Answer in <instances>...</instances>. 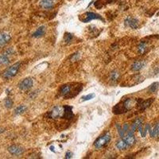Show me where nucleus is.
I'll use <instances>...</instances> for the list:
<instances>
[{"mask_svg": "<svg viewBox=\"0 0 159 159\" xmlns=\"http://www.w3.org/2000/svg\"><path fill=\"white\" fill-rule=\"evenodd\" d=\"M83 86L80 84H66L61 86L59 90V95L60 96H62L63 98L66 99H72L73 97L76 96L81 92Z\"/></svg>", "mask_w": 159, "mask_h": 159, "instance_id": "obj_1", "label": "nucleus"}, {"mask_svg": "<svg viewBox=\"0 0 159 159\" xmlns=\"http://www.w3.org/2000/svg\"><path fill=\"white\" fill-rule=\"evenodd\" d=\"M133 107L132 100L130 98L126 99L124 100H122L117 104L116 106L113 108V113L116 115H120V114L126 113L128 111H130Z\"/></svg>", "mask_w": 159, "mask_h": 159, "instance_id": "obj_2", "label": "nucleus"}, {"mask_svg": "<svg viewBox=\"0 0 159 159\" xmlns=\"http://www.w3.org/2000/svg\"><path fill=\"white\" fill-rule=\"evenodd\" d=\"M79 20L84 23H87L92 20H100L104 22V19L102 16H100L98 14L93 13V12H85L83 14H80L79 16Z\"/></svg>", "mask_w": 159, "mask_h": 159, "instance_id": "obj_3", "label": "nucleus"}, {"mask_svg": "<svg viewBox=\"0 0 159 159\" xmlns=\"http://www.w3.org/2000/svg\"><path fill=\"white\" fill-rule=\"evenodd\" d=\"M20 66H21V63L20 62H16L10 66L9 68H7L6 70L4 71L3 74H2V77L6 80H9L13 78L14 76H16V74L18 72L19 68H20Z\"/></svg>", "mask_w": 159, "mask_h": 159, "instance_id": "obj_4", "label": "nucleus"}, {"mask_svg": "<svg viewBox=\"0 0 159 159\" xmlns=\"http://www.w3.org/2000/svg\"><path fill=\"white\" fill-rule=\"evenodd\" d=\"M111 138H112V136H111L110 133L106 132L104 135L99 137L94 142V146L96 149H100V148L107 146L110 142Z\"/></svg>", "mask_w": 159, "mask_h": 159, "instance_id": "obj_5", "label": "nucleus"}, {"mask_svg": "<svg viewBox=\"0 0 159 159\" xmlns=\"http://www.w3.org/2000/svg\"><path fill=\"white\" fill-rule=\"evenodd\" d=\"M63 112H64L63 107L55 106L48 113V117L53 119H58V118H62Z\"/></svg>", "mask_w": 159, "mask_h": 159, "instance_id": "obj_6", "label": "nucleus"}, {"mask_svg": "<svg viewBox=\"0 0 159 159\" xmlns=\"http://www.w3.org/2000/svg\"><path fill=\"white\" fill-rule=\"evenodd\" d=\"M33 84H34V81H33L32 78L27 77L23 79L19 83L18 88L21 91L26 92L33 87Z\"/></svg>", "mask_w": 159, "mask_h": 159, "instance_id": "obj_7", "label": "nucleus"}, {"mask_svg": "<svg viewBox=\"0 0 159 159\" xmlns=\"http://www.w3.org/2000/svg\"><path fill=\"white\" fill-rule=\"evenodd\" d=\"M14 51L12 49H8L4 53H2V55L0 56V67L5 66L7 65L10 63V58L9 56L13 54Z\"/></svg>", "mask_w": 159, "mask_h": 159, "instance_id": "obj_8", "label": "nucleus"}, {"mask_svg": "<svg viewBox=\"0 0 159 159\" xmlns=\"http://www.w3.org/2000/svg\"><path fill=\"white\" fill-rule=\"evenodd\" d=\"M153 102V98L148 99V100H142V99H138V100H137V104H138V108L142 111L145 110V109H146L147 108H149Z\"/></svg>", "mask_w": 159, "mask_h": 159, "instance_id": "obj_9", "label": "nucleus"}, {"mask_svg": "<svg viewBox=\"0 0 159 159\" xmlns=\"http://www.w3.org/2000/svg\"><path fill=\"white\" fill-rule=\"evenodd\" d=\"M125 25L127 26L130 27V28L133 29V30H136L139 26V22H138V19L132 17H127L125 19Z\"/></svg>", "mask_w": 159, "mask_h": 159, "instance_id": "obj_10", "label": "nucleus"}, {"mask_svg": "<svg viewBox=\"0 0 159 159\" xmlns=\"http://www.w3.org/2000/svg\"><path fill=\"white\" fill-rule=\"evenodd\" d=\"M64 108V112H63V119H65L67 120H70L73 118L74 115L73 112H72V107L68 106V105H64L63 106Z\"/></svg>", "mask_w": 159, "mask_h": 159, "instance_id": "obj_11", "label": "nucleus"}, {"mask_svg": "<svg viewBox=\"0 0 159 159\" xmlns=\"http://www.w3.org/2000/svg\"><path fill=\"white\" fill-rule=\"evenodd\" d=\"M8 151L12 155L19 156L22 155L24 153V149L22 147H21V146L13 145V146H10L8 148Z\"/></svg>", "mask_w": 159, "mask_h": 159, "instance_id": "obj_12", "label": "nucleus"}, {"mask_svg": "<svg viewBox=\"0 0 159 159\" xmlns=\"http://www.w3.org/2000/svg\"><path fill=\"white\" fill-rule=\"evenodd\" d=\"M10 39H11V37L9 34L6 32L0 33V46H5L10 41Z\"/></svg>", "mask_w": 159, "mask_h": 159, "instance_id": "obj_13", "label": "nucleus"}, {"mask_svg": "<svg viewBox=\"0 0 159 159\" xmlns=\"http://www.w3.org/2000/svg\"><path fill=\"white\" fill-rule=\"evenodd\" d=\"M145 65H146V62L144 61H137L133 63V64L131 65V70L134 72H138L142 69Z\"/></svg>", "mask_w": 159, "mask_h": 159, "instance_id": "obj_14", "label": "nucleus"}, {"mask_svg": "<svg viewBox=\"0 0 159 159\" xmlns=\"http://www.w3.org/2000/svg\"><path fill=\"white\" fill-rule=\"evenodd\" d=\"M40 6L43 9H52L54 6L53 1L52 0H42L39 2Z\"/></svg>", "mask_w": 159, "mask_h": 159, "instance_id": "obj_15", "label": "nucleus"}, {"mask_svg": "<svg viewBox=\"0 0 159 159\" xmlns=\"http://www.w3.org/2000/svg\"><path fill=\"white\" fill-rule=\"evenodd\" d=\"M45 32H46V27L42 26H40L39 28L37 29V31L32 34V36L36 38H41L45 34Z\"/></svg>", "mask_w": 159, "mask_h": 159, "instance_id": "obj_16", "label": "nucleus"}, {"mask_svg": "<svg viewBox=\"0 0 159 159\" xmlns=\"http://www.w3.org/2000/svg\"><path fill=\"white\" fill-rule=\"evenodd\" d=\"M116 146L119 150H124L128 147V145L127 144L126 141L124 140V138H122V139H120L116 142Z\"/></svg>", "mask_w": 159, "mask_h": 159, "instance_id": "obj_17", "label": "nucleus"}, {"mask_svg": "<svg viewBox=\"0 0 159 159\" xmlns=\"http://www.w3.org/2000/svg\"><path fill=\"white\" fill-rule=\"evenodd\" d=\"M124 140L126 141L127 144L128 145V146H134L136 142V139L134 137V135H127V136L124 137Z\"/></svg>", "mask_w": 159, "mask_h": 159, "instance_id": "obj_18", "label": "nucleus"}, {"mask_svg": "<svg viewBox=\"0 0 159 159\" xmlns=\"http://www.w3.org/2000/svg\"><path fill=\"white\" fill-rule=\"evenodd\" d=\"M147 51V44L145 42H142L138 46V53L139 54H144Z\"/></svg>", "mask_w": 159, "mask_h": 159, "instance_id": "obj_19", "label": "nucleus"}, {"mask_svg": "<svg viewBox=\"0 0 159 159\" xmlns=\"http://www.w3.org/2000/svg\"><path fill=\"white\" fill-rule=\"evenodd\" d=\"M26 110V106H25V105H19L18 107H17V108L14 109V114H15V115H22V114L24 113Z\"/></svg>", "mask_w": 159, "mask_h": 159, "instance_id": "obj_20", "label": "nucleus"}, {"mask_svg": "<svg viewBox=\"0 0 159 159\" xmlns=\"http://www.w3.org/2000/svg\"><path fill=\"white\" fill-rule=\"evenodd\" d=\"M142 121L140 119H136L135 121L133 122L132 125H131V131H133V132H135L137 129H138V126L140 125V124H142Z\"/></svg>", "mask_w": 159, "mask_h": 159, "instance_id": "obj_21", "label": "nucleus"}, {"mask_svg": "<svg viewBox=\"0 0 159 159\" xmlns=\"http://www.w3.org/2000/svg\"><path fill=\"white\" fill-rule=\"evenodd\" d=\"M119 78V73L116 70L112 71L110 73V80L112 82H116Z\"/></svg>", "mask_w": 159, "mask_h": 159, "instance_id": "obj_22", "label": "nucleus"}, {"mask_svg": "<svg viewBox=\"0 0 159 159\" xmlns=\"http://www.w3.org/2000/svg\"><path fill=\"white\" fill-rule=\"evenodd\" d=\"M158 87H159L158 82H154V83L152 84L150 87L148 88V90H149V92H150L154 93V92H156L157 91Z\"/></svg>", "mask_w": 159, "mask_h": 159, "instance_id": "obj_23", "label": "nucleus"}, {"mask_svg": "<svg viewBox=\"0 0 159 159\" xmlns=\"http://www.w3.org/2000/svg\"><path fill=\"white\" fill-rule=\"evenodd\" d=\"M13 100H12L10 98V97H6L5 100H4V105L6 107V108L10 109V108H11L13 107Z\"/></svg>", "mask_w": 159, "mask_h": 159, "instance_id": "obj_24", "label": "nucleus"}, {"mask_svg": "<svg viewBox=\"0 0 159 159\" xmlns=\"http://www.w3.org/2000/svg\"><path fill=\"white\" fill-rule=\"evenodd\" d=\"M72 38H73V35L70 33H65L64 36V40L65 43L69 44L72 41Z\"/></svg>", "mask_w": 159, "mask_h": 159, "instance_id": "obj_25", "label": "nucleus"}, {"mask_svg": "<svg viewBox=\"0 0 159 159\" xmlns=\"http://www.w3.org/2000/svg\"><path fill=\"white\" fill-rule=\"evenodd\" d=\"M96 96V95L94 93H91V94H88L87 96H84L80 98V101L81 102H84V101H88V100H92L94 97Z\"/></svg>", "mask_w": 159, "mask_h": 159, "instance_id": "obj_26", "label": "nucleus"}, {"mask_svg": "<svg viewBox=\"0 0 159 159\" xmlns=\"http://www.w3.org/2000/svg\"><path fill=\"white\" fill-rule=\"evenodd\" d=\"M116 128H117V130H118V133H119V136L121 137L122 138H124V137H125V136H124V131H123V128H122V127H120V126H119V124H118V123H116Z\"/></svg>", "mask_w": 159, "mask_h": 159, "instance_id": "obj_27", "label": "nucleus"}, {"mask_svg": "<svg viewBox=\"0 0 159 159\" xmlns=\"http://www.w3.org/2000/svg\"><path fill=\"white\" fill-rule=\"evenodd\" d=\"M150 136L152 137V138H154V137L157 135V125L153 127L152 130H150Z\"/></svg>", "mask_w": 159, "mask_h": 159, "instance_id": "obj_28", "label": "nucleus"}, {"mask_svg": "<svg viewBox=\"0 0 159 159\" xmlns=\"http://www.w3.org/2000/svg\"><path fill=\"white\" fill-rule=\"evenodd\" d=\"M150 130V125L149 124H146V127H145V129L143 130V134H142V137H146V133H147V131H149Z\"/></svg>", "mask_w": 159, "mask_h": 159, "instance_id": "obj_29", "label": "nucleus"}, {"mask_svg": "<svg viewBox=\"0 0 159 159\" xmlns=\"http://www.w3.org/2000/svg\"><path fill=\"white\" fill-rule=\"evenodd\" d=\"M72 153H71L70 151H68L66 153H65V158L66 159L71 158V157H72Z\"/></svg>", "mask_w": 159, "mask_h": 159, "instance_id": "obj_30", "label": "nucleus"}, {"mask_svg": "<svg viewBox=\"0 0 159 159\" xmlns=\"http://www.w3.org/2000/svg\"><path fill=\"white\" fill-rule=\"evenodd\" d=\"M138 131H139V133H140V135L142 136V134H143V128H142V124H140V125L138 126Z\"/></svg>", "mask_w": 159, "mask_h": 159, "instance_id": "obj_31", "label": "nucleus"}, {"mask_svg": "<svg viewBox=\"0 0 159 159\" xmlns=\"http://www.w3.org/2000/svg\"><path fill=\"white\" fill-rule=\"evenodd\" d=\"M123 131H124V132H127V131H129V130H128V125H127V123H126V124H124V126H123Z\"/></svg>", "mask_w": 159, "mask_h": 159, "instance_id": "obj_32", "label": "nucleus"}, {"mask_svg": "<svg viewBox=\"0 0 159 159\" xmlns=\"http://www.w3.org/2000/svg\"><path fill=\"white\" fill-rule=\"evenodd\" d=\"M157 137H159V124L157 125Z\"/></svg>", "mask_w": 159, "mask_h": 159, "instance_id": "obj_33", "label": "nucleus"}, {"mask_svg": "<svg viewBox=\"0 0 159 159\" xmlns=\"http://www.w3.org/2000/svg\"><path fill=\"white\" fill-rule=\"evenodd\" d=\"M50 149H51L52 151L54 152V147H53V146H51V147H50Z\"/></svg>", "mask_w": 159, "mask_h": 159, "instance_id": "obj_34", "label": "nucleus"}, {"mask_svg": "<svg viewBox=\"0 0 159 159\" xmlns=\"http://www.w3.org/2000/svg\"><path fill=\"white\" fill-rule=\"evenodd\" d=\"M3 132V130H2V128H0V134H1V133H2Z\"/></svg>", "mask_w": 159, "mask_h": 159, "instance_id": "obj_35", "label": "nucleus"}, {"mask_svg": "<svg viewBox=\"0 0 159 159\" xmlns=\"http://www.w3.org/2000/svg\"><path fill=\"white\" fill-rule=\"evenodd\" d=\"M52 1H53V0H52Z\"/></svg>", "mask_w": 159, "mask_h": 159, "instance_id": "obj_36", "label": "nucleus"}]
</instances>
